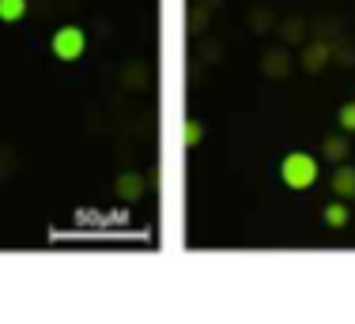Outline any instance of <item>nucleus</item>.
Listing matches in <instances>:
<instances>
[{
	"label": "nucleus",
	"instance_id": "f257e3e1",
	"mask_svg": "<svg viewBox=\"0 0 355 324\" xmlns=\"http://www.w3.org/2000/svg\"><path fill=\"white\" fill-rule=\"evenodd\" d=\"M280 181L287 185V189H295V192L314 189V181H318V159L306 155V151H291V155H284V162H280Z\"/></svg>",
	"mask_w": 355,
	"mask_h": 324
},
{
	"label": "nucleus",
	"instance_id": "f03ea898",
	"mask_svg": "<svg viewBox=\"0 0 355 324\" xmlns=\"http://www.w3.org/2000/svg\"><path fill=\"white\" fill-rule=\"evenodd\" d=\"M49 49H53V57L57 61H64V64H72V61H80L83 53H87V34H83L80 27H57V34L49 38Z\"/></svg>",
	"mask_w": 355,
	"mask_h": 324
},
{
	"label": "nucleus",
	"instance_id": "7ed1b4c3",
	"mask_svg": "<svg viewBox=\"0 0 355 324\" xmlns=\"http://www.w3.org/2000/svg\"><path fill=\"white\" fill-rule=\"evenodd\" d=\"M333 192H336V200H355V166L340 162L333 170Z\"/></svg>",
	"mask_w": 355,
	"mask_h": 324
},
{
	"label": "nucleus",
	"instance_id": "20e7f679",
	"mask_svg": "<svg viewBox=\"0 0 355 324\" xmlns=\"http://www.w3.org/2000/svg\"><path fill=\"white\" fill-rule=\"evenodd\" d=\"M144 192H148V181H144L140 174H121V177H117V196H121L125 204L144 200Z\"/></svg>",
	"mask_w": 355,
	"mask_h": 324
},
{
	"label": "nucleus",
	"instance_id": "39448f33",
	"mask_svg": "<svg viewBox=\"0 0 355 324\" xmlns=\"http://www.w3.org/2000/svg\"><path fill=\"white\" fill-rule=\"evenodd\" d=\"M325 61H329V46H325V42H310V46L299 53V64L306 68V72H321Z\"/></svg>",
	"mask_w": 355,
	"mask_h": 324
},
{
	"label": "nucleus",
	"instance_id": "423d86ee",
	"mask_svg": "<svg viewBox=\"0 0 355 324\" xmlns=\"http://www.w3.org/2000/svg\"><path fill=\"white\" fill-rule=\"evenodd\" d=\"M321 219H325V226H333V230H344V226H348V219H352V211H348V200H333V204H325V211H321Z\"/></svg>",
	"mask_w": 355,
	"mask_h": 324
},
{
	"label": "nucleus",
	"instance_id": "0eeeda50",
	"mask_svg": "<svg viewBox=\"0 0 355 324\" xmlns=\"http://www.w3.org/2000/svg\"><path fill=\"white\" fill-rule=\"evenodd\" d=\"M265 72L268 75H276V80H280V75H287V68H291V53H284V49H272V53H265Z\"/></svg>",
	"mask_w": 355,
	"mask_h": 324
},
{
	"label": "nucleus",
	"instance_id": "6e6552de",
	"mask_svg": "<svg viewBox=\"0 0 355 324\" xmlns=\"http://www.w3.org/2000/svg\"><path fill=\"white\" fill-rule=\"evenodd\" d=\"M321 155L333 159V162H344V159H348V140H344V136H325V143H321Z\"/></svg>",
	"mask_w": 355,
	"mask_h": 324
},
{
	"label": "nucleus",
	"instance_id": "1a4fd4ad",
	"mask_svg": "<svg viewBox=\"0 0 355 324\" xmlns=\"http://www.w3.org/2000/svg\"><path fill=\"white\" fill-rule=\"evenodd\" d=\"M27 19V0H0V23Z\"/></svg>",
	"mask_w": 355,
	"mask_h": 324
},
{
	"label": "nucleus",
	"instance_id": "9d476101",
	"mask_svg": "<svg viewBox=\"0 0 355 324\" xmlns=\"http://www.w3.org/2000/svg\"><path fill=\"white\" fill-rule=\"evenodd\" d=\"M182 140H185V147H197V143L205 140V125H200V121H185Z\"/></svg>",
	"mask_w": 355,
	"mask_h": 324
},
{
	"label": "nucleus",
	"instance_id": "9b49d317",
	"mask_svg": "<svg viewBox=\"0 0 355 324\" xmlns=\"http://www.w3.org/2000/svg\"><path fill=\"white\" fill-rule=\"evenodd\" d=\"M336 121H340L344 136H352V132H355V102H344L340 114H336Z\"/></svg>",
	"mask_w": 355,
	"mask_h": 324
}]
</instances>
